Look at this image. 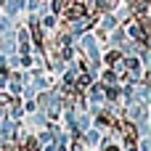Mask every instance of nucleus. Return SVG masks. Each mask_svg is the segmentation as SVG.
Masks as SVG:
<instances>
[{
	"mask_svg": "<svg viewBox=\"0 0 151 151\" xmlns=\"http://www.w3.org/2000/svg\"><path fill=\"white\" fill-rule=\"evenodd\" d=\"M119 127H122V133H125L127 143H130V146H135V141H138V130H135V125H122V122H119Z\"/></svg>",
	"mask_w": 151,
	"mask_h": 151,
	"instance_id": "f257e3e1",
	"label": "nucleus"
},
{
	"mask_svg": "<svg viewBox=\"0 0 151 151\" xmlns=\"http://www.w3.org/2000/svg\"><path fill=\"white\" fill-rule=\"evenodd\" d=\"M119 58H122V56H119L117 50H111V53H106V64H111V66H117V64H119Z\"/></svg>",
	"mask_w": 151,
	"mask_h": 151,
	"instance_id": "f03ea898",
	"label": "nucleus"
},
{
	"mask_svg": "<svg viewBox=\"0 0 151 151\" xmlns=\"http://www.w3.org/2000/svg\"><path fill=\"white\" fill-rule=\"evenodd\" d=\"M40 146H37V141L35 138H27V146H24V151H37Z\"/></svg>",
	"mask_w": 151,
	"mask_h": 151,
	"instance_id": "7ed1b4c3",
	"label": "nucleus"
},
{
	"mask_svg": "<svg viewBox=\"0 0 151 151\" xmlns=\"http://www.w3.org/2000/svg\"><path fill=\"white\" fill-rule=\"evenodd\" d=\"M72 151H85V149H82V138H74V146H72Z\"/></svg>",
	"mask_w": 151,
	"mask_h": 151,
	"instance_id": "20e7f679",
	"label": "nucleus"
},
{
	"mask_svg": "<svg viewBox=\"0 0 151 151\" xmlns=\"http://www.w3.org/2000/svg\"><path fill=\"white\" fill-rule=\"evenodd\" d=\"M5 151H19V146H13V143H8V146H5Z\"/></svg>",
	"mask_w": 151,
	"mask_h": 151,
	"instance_id": "39448f33",
	"label": "nucleus"
},
{
	"mask_svg": "<svg viewBox=\"0 0 151 151\" xmlns=\"http://www.w3.org/2000/svg\"><path fill=\"white\" fill-rule=\"evenodd\" d=\"M106 151H117V149H114V146H106Z\"/></svg>",
	"mask_w": 151,
	"mask_h": 151,
	"instance_id": "423d86ee",
	"label": "nucleus"
}]
</instances>
